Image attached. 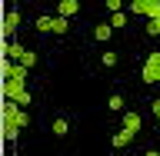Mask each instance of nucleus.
Segmentation results:
<instances>
[{
    "mask_svg": "<svg viewBox=\"0 0 160 156\" xmlns=\"http://www.w3.org/2000/svg\"><path fill=\"white\" fill-rule=\"evenodd\" d=\"M117 53H113V50H103V53H100V67H107V70H113V67H117Z\"/></svg>",
    "mask_w": 160,
    "mask_h": 156,
    "instance_id": "1a4fd4ad",
    "label": "nucleus"
},
{
    "mask_svg": "<svg viewBox=\"0 0 160 156\" xmlns=\"http://www.w3.org/2000/svg\"><path fill=\"white\" fill-rule=\"evenodd\" d=\"M17 103H20V106H30V103H33V93H30V90H23V93L17 97Z\"/></svg>",
    "mask_w": 160,
    "mask_h": 156,
    "instance_id": "2eb2a0df",
    "label": "nucleus"
},
{
    "mask_svg": "<svg viewBox=\"0 0 160 156\" xmlns=\"http://www.w3.org/2000/svg\"><path fill=\"white\" fill-rule=\"evenodd\" d=\"M3 136H7L10 143H13V139L20 136V126H17V123H3Z\"/></svg>",
    "mask_w": 160,
    "mask_h": 156,
    "instance_id": "ddd939ff",
    "label": "nucleus"
},
{
    "mask_svg": "<svg viewBox=\"0 0 160 156\" xmlns=\"http://www.w3.org/2000/svg\"><path fill=\"white\" fill-rule=\"evenodd\" d=\"M110 27H113V30L127 27V13H123V10H113V13H110Z\"/></svg>",
    "mask_w": 160,
    "mask_h": 156,
    "instance_id": "f8f14e48",
    "label": "nucleus"
},
{
    "mask_svg": "<svg viewBox=\"0 0 160 156\" xmlns=\"http://www.w3.org/2000/svg\"><path fill=\"white\" fill-rule=\"evenodd\" d=\"M67 30H70V17H60L57 13V17H53V33L60 37V33H67Z\"/></svg>",
    "mask_w": 160,
    "mask_h": 156,
    "instance_id": "9d476101",
    "label": "nucleus"
},
{
    "mask_svg": "<svg viewBox=\"0 0 160 156\" xmlns=\"http://www.w3.org/2000/svg\"><path fill=\"white\" fill-rule=\"evenodd\" d=\"M133 136H137V133H133V130H127V126H123V130H120V133H113V146H117V149H123V146H127V143H130V139H133Z\"/></svg>",
    "mask_w": 160,
    "mask_h": 156,
    "instance_id": "39448f33",
    "label": "nucleus"
},
{
    "mask_svg": "<svg viewBox=\"0 0 160 156\" xmlns=\"http://www.w3.org/2000/svg\"><path fill=\"white\" fill-rule=\"evenodd\" d=\"M107 10L110 13H113V10H123V3H120V0H107Z\"/></svg>",
    "mask_w": 160,
    "mask_h": 156,
    "instance_id": "6ab92c4d",
    "label": "nucleus"
},
{
    "mask_svg": "<svg viewBox=\"0 0 160 156\" xmlns=\"http://www.w3.org/2000/svg\"><path fill=\"white\" fill-rule=\"evenodd\" d=\"M23 90H27V80H13V77H7V80H3V87H0V93H3V97H10V100H17Z\"/></svg>",
    "mask_w": 160,
    "mask_h": 156,
    "instance_id": "f257e3e1",
    "label": "nucleus"
},
{
    "mask_svg": "<svg viewBox=\"0 0 160 156\" xmlns=\"http://www.w3.org/2000/svg\"><path fill=\"white\" fill-rule=\"evenodd\" d=\"M150 110H153V113L160 116V100H153V103H150Z\"/></svg>",
    "mask_w": 160,
    "mask_h": 156,
    "instance_id": "aec40b11",
    "label": "nucleus"
},
{
    "mask_svg": "<svg viewBox=\"0 0 160 156\" xmlns=\"http://www.w3.org/2000/svg\"><path fill=\"white\" fill-rule=\"evenodd\" d=\"M57 13H60V17H73V13H80V0H60Z\"/></svg>",
    "mask_w": 160,
    "mask_h": 156,
    "instance_id": "7ed1b4c3",
    "label": "nucleus"
},
{
    "mask_svg": "<svg viewBox=\"0 0 160 156\" xmlns=\"http://www.w3.org/2000/svg\"><path fill=\"white\" fill-rule=\"evenodd\" d=\"M147 33H150V37H160V17H157V20H150V23H147Z\"/></svg>",
    "mask_w": 160,
    "mask_h": 156,
    "instance_id": "dca6fc26",
    "label": "nucleus"
},
{
    "mask_svg": "<svg viewBox=\"0 0 160 156\" xmlns=\"http://www.w3.org/2000/svg\"><path fill=\"white\" fill-rule=\"evenodd\" d=\"M23 53H27V50L20 47V43H10V50H7V57H10V60H23Z\"/></svg>",
    "mask_w": 160,
    "mask_h": 156,
    "instance_id": "4468645a",
    "label": "nucleus"
},
{
    "mask_svg": "<svg viewBox=\"0 0 160 156\" xmlns=\"http://www.w3.org/2000/svg\"><path fill=\"white\" fill-rule=\"evenodd\" d=\"M130 13H143V0H133L130 3Z\"/></svg>",
    "mask_w": 160,
    "mask_h": 156,
    "instance_id": "a211bd4d",
    "label": "nucleus"
},
{
    "mask_svg": "<svg viewBox=\"0 0 160 156\" xmlns=\"http://www.w3.org/2000/svg\"><path fill=\"white\" fill-rule=\"evenodd\" d=\"M70 133V120L67 116H57L53 120V136H67Z\"/></svg>",
    "mask_w": 160,
    "mask_h": 156,
    "instance_id": "0eeeda50",
    "label": "nucleus"
},
{
    "mask_svg": "<svg viewBox=\"0 0 160 156\" xmlns=\"http://www.w3.org/2000/svg\"><path fill=\"white\" fill-rule=\"evenodd\" d=\"M157 120H160V116H157Z\"/></svg>",
    "mask_w": 160,
    "mask_h": 156,
    "instance_id": "4be33fe9",
    "label": "nucleus"
},
{
    "mask_svg": "<svg viewBox=\"0 0 160 156\" xmlns=\"http://www.w3.org/2000/svg\"><path fill=\"white\" fill-rule=\"evenodd\" d=\"M107 110L110 113H120V110H123V93H110L107 97Z\"/></svg>",
    "mask_w": 160,
    "mask_h": 156,
    "instance_id": "6e6552de",
    "label": "nucleus"
},
{
    "mask_svg": "<svg viewBox=\"0 0 160 156\" xmlns=\"http://www.w3.org/2000/svg\"><path fill=\"white\" fill-rule=\"evenodd\" d=\"M17 23H20V13H17V10H10L7 20H3V37H10V33L17 30Z\"/></svg>",
    "mask_w": 160,
    "mask_h": 156,
    "instance_id": "423d86ee",
    "label": "nucleus"
},
{
    "mask_svg": "<svg viewBox=\"0 0 160 156\" xmlns=\"http://www.w3.org/2000/svg\"><path fill=\"white\" fill-rule=\"evenodd\" d=\"M123 126L133 130V133H140V126H143V116H140L137 110H133V113H123Z\"/></svg>",
    "mask_w": 160,
    "mask_h": 156,
    "instance_id": "20e7f679",
    "label": "nucleus"
},
{
    "mask_svg": "<svg viewBox=\"0 0 160 156\" xmlns=\"http://www.w3.org/2000/svg\"><path fill=\"white\" fill-rule=\"evenodd\" d=\"M33 27L40 30V33H53V17H37V23Z\"/></svg>",
    "mask_w": 160,
    "mask_h": 156,
    "instance_id": "9b49d317",
    "label": "nucleus"
},
{
    "mask_svg": "<svg viewBox=\"0 0 160 156\" xmlns=\"http://www.w3.org/2000/svg\"><path fill=\"white\" fill-rule=\"evenodd\" d=\"M20 63H27V67H37V53H33V50H27V53H23V60H20Z\"/></svg>",
    "mask_w": 160,
    "mask_h": 156,
    "instance_id": "f3484780",
    "label": "nucleus"
},
{
    "mask_svg": "<svg viewBox=\"0 0 160 156\" xmlns=\"http://www.w3.org/2000/svg\"><path fill=\"white\" fill-rule=\"evenodd\" d=\"M110 37H113V27H110V20L93 27V40H97V43H110Z\"/></svg>",
    "mask_w": 160,
    "mask_h": 156,
    "instance_id": "f03ea898",
    "label": "nucleus"
},
{
    "mask_svg": "<svg viewBox=\"0 0 160 156\" xmlns=\"http://www.w3.org/2000/svg\"><path fill=\"white\" fill-rule=\"evenodd\" d=\"M80 3H83V0H80Z\"/></svg>",
    "mask_w": 160,
    "mask_h": 156,
    "instance_id": "412c9836",
    "label": "nucleus"
}]
</instances>
